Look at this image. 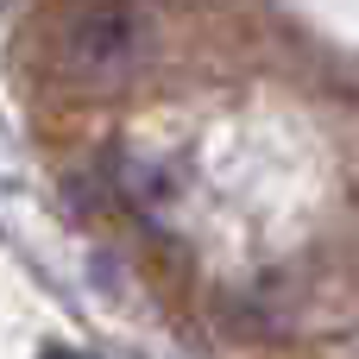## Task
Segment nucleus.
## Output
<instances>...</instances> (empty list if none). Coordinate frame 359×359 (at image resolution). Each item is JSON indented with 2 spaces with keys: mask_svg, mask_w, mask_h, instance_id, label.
<instances>
[{
  "mask_svg": "<svg viewBox=\"0 0 359 359\" xmlns=\"http://www.w3.org/2000/svg\"><path fill=\"white\" fill-rule=\"evenodd\" d=\"M38 359H82V353H63V347H50V353H38Z\"/></svg>",
  "mask_w": 359,
  "mask_h": 359,
  "instance_id": "1",
  "label": "nucleus"
}]
</instances>
